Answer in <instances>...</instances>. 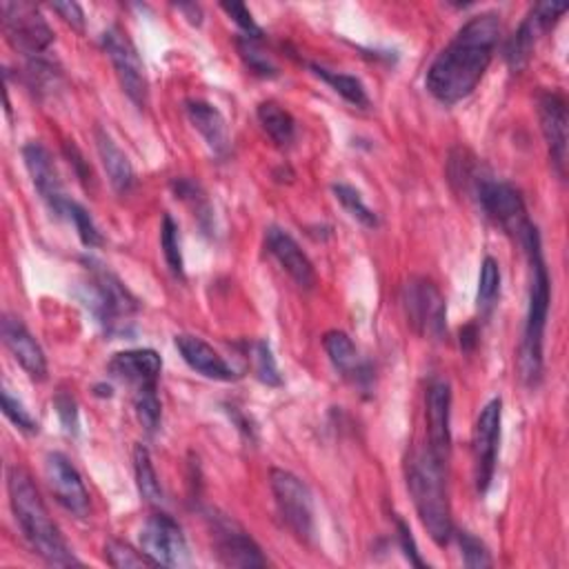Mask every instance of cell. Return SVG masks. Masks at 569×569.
Here are the masks:
<instances>
[{"label":"cell","mask_w":569,"mask_h":569,"mask_svg":"<svg viewBox=\"0 0 569 569\" xmlns=\"http://www.w3.org/2000/svg\"><path fill=\"white\" fill-rule=\"evenodd\" d=\"M498 40V13L485 11L469 18L427 69V91L442 104H456L471 96L493 60Z\"/></svg>","instance_id":"cell-1"},{"label":"cell","mask_w":569,"mask_h":569,"mask_svg":"<svg viewBox=\"0 0 569 569\" xmlns=\"http://www.w3.org/2000/svg\"><path fill=\"white\" fill-rule=\"evenodd\" d=\"M9 502L16 522L29 542L31 551L53 567H78L82 565L69 549L58 525L51 520L38 487L22 467H11L7 473Z\"/></svg>","instance_id":"cell-2"},{"label":"cell","mask_w":569,"mask_h":569,"mask_svg":"<svg viewBox=\"0 0 569 569\" xmlns=\"http://www.w3.org/2000/svg\"><path fill=\"white\" fill-rule=\"evenodd\" d=\"M518 244L525 249L529 260V296H527V316L520 342V371L527 385L536 387L542 378V345L545 327L549 316L551 300V280L542 256V242L538 227L531 222L527 231L518 238Z\"/></svg>","instance_id":"cell-3"},{"label":"cell","mask_w":569,"mask_h":569,"mask_svg":"<svg viewBox=\"0 0 569 569\" xmlns=\"http://www.w3.org/2000/svg\"><path fill=\"white\" fill-rule=\"evenodd\" d=\"M445 460L438 458L427 445L411 451L407 458V487L418 511L422 527L429 538L445 547L453 538L451 507L447 498V480H445Z\"/></svg>","instance_id":"cell-4"},{"label":"cell","mask_w":569,"mask_h":569,"mask_svg":"<svg viewBox=\"0 0 569 569\" xmlns=\"http://www.w3.org/2000/svg\"><path fill=\"white\" fill-rule=\"evenodd\" d=\"M460 182L478 202V209L516 240L531 224V220L527 218L525 200L511 182L500 180L482 167L469 164L467 160H462L460 164Z\"/></svg>","instance_id":"cell-5"},{"label":"cell","mask_w":569,"mask_h":569,"mask_svg":"<svg viewBox=\"0 0 569 569\" xmlns=\"http://www.w3.org/2000/svg\"><path fill=\"white\" fill-rule=\"evenodd\" d=\"M82 305L107 333H124L127 322L138 311L136 296L122 280L93 258H84V278L80 282Z\"/></svg>","instance_id":"cell-6"},{"label":"cell","mask_w":569,"mask_h":569,"mask_svg":"<svg viewBox=\"0 0 569 569\" xmlns=\"http://www.w3.org/2000/svg\"><path fill=\"white\" fill-rule=\"evenodd\" d=\"M402 307L411 329L429 340L447 336V302L438 284L425 276H413L402 287Z\"/></svg>","instance_id":"cell-7"},{"label":"cell","mask_w":569,"mask_h":569,"mask_svg":"<svg viewBox=\"0 0 569 569\" xmlns=\"http://www.w3.org/2000/svg\"><path fill=\"white\" fill-rule=\"evenodd\" d=\"M2 31L9 44L27 60L47 56L53 44V31L42 13L29 2H2Z\"/></svg>","instance_id":"cell-8"},{"label":"cell","mask_w":569,"mask_h":569,"mask_svg":"<svg viewBox=\"0 0 569 569\" xmlns=\"http://www.w3.org/2000/svg\"><path fill=\"white\" fill-rule=\"evenodd\" d=\"M271 493L282 522L298 540H311L313 536V496L302 478L287 469H271Z\"/></svg>","instance_id":"cell-9"},{"label":"cell","mask_w":569,"mask_h":569,"mask_svg":"<svg viewBox=\"0 0 569 569\" xmlns=\"http://www.w3.org/2000/svg\"><path fill=\"white\" fill-rule=\"evenodd\" d=\"M100 42L116 69L122 91L136 107L142 109L149 100V80H147V71H144V64H142V58H140L136 44L131 42L127 31H122L120 27H109L102 33Z\"/></svg>","instance_id":"cell-10"},{"label":"cell","mask_w":569,"mask_h":569,"mask_svg":"<svg viewBox=\"0 0 569 569\" xmlns=\"http://www.w3.org/2000/svg\"><path fill=\"white\" fill-rule=\"evenodd\" d=\"M500 420H502V400H489L473 425L471 433V453H473V485L478 496H485L496 471L498 462V440H500Z\"/></svg>","instance_id":"cell-11"},{"label":"cell","mask_w":569,"mask_h":569,"mask_svg":"<svg viewBox=\"0 0 569 569\" xmlns=\"http://www.w3.org/2000/svg\"><path fill=\"white\" fill-rule=\"evenodd\" d=\"M207 522L211 529L213 551L224 567H264L267 558L258 542L229 516L213 509L207 511Z\"/></svg>","instance_id":"cell-12"},{"label":"cell","mask_w":569,"mask_h":569,"mask_svg":"<svg viewBox=\"0 0 569 569\" xmlns=\"http://www.w3.org/2000/svg\"><path fill=\"white\" fill-rule=\"evenodd\" d=\"M140 549L156 562V567L189 565V547L182 527L164 511L151 513L138 533Z\"/></svg>","instance_id":"cell-13"},{"label":"cell","mask_w":569,"mask_h":569,"mask_svg":"<svg viewBox=\"0 0 569 569\" xmlns=\"http://www.w3.org/2000/svg\"><path fill=\"white\" fill-rule=\"evenodd\" d=\"M565 11L567 2H538L529 9L520 27L511 33V38L505 44V60L509 69L520 71L529 62L538 38L553 29V24L560 20Z\"/></svg>","instance_id":"cell-14"},{"label":"cell","mask_w":569,"mask_h":569,"mask_svg":"<svg viewBox=\"0 0 569 569\" xmlns=\"http://www.w3.org/2000/svg\"><path fill=\"white\" fill-rule=\"evenodd\" d=\"M44 478L58 505H62L69 513L78 518L89 516V509H91L89 491L82 482V476L64 453L51 451L44 456Z\"/></svg>","instance_id":"cell-15"},{"label":"cell","mask_w":569,"mask_h":569,"mask_svg":"<svg viewBox=\"0 0 569 569\" xmlns=\"http://www.w3.org/2000/svg\"><path fill=\"white\" fill-rule=\"evenodd\" d=\"M22 158H24V167L31 176V182H33L36 191L40 193V198L44 200V204L49 207V211L53 216L62 218L64 207L69 202V196L62 189V180H60V173L53 164L51 153L47 151V147L31 140L22 147Z\"/></svg>","instance_id":"cell-16"},{"label":"cell","mask_w":569,"mask_h":569,"mask_svg":"<svg viewBox=\"0 0 569 569\" xmlns=\"http://www.w3.org/2000/svg\"><path fill=\"white\" fill-rule=\"evenodd\" d=\"M427 447L447 462L451 451V387L447 380L436 378L427 387Z\"/></svg>","instance_id":"cell-17"},{"label":"cell","mask_w":569,"mask_h":569,"mask_svg":"<svg viewBox=\"0 0 569 569\" xmlns=\"http://www.w3.org/2000/svg\"><path fill=\"white\" fill-rule=\"evenodd\" d=\"M540 129L547 142L551 164L560 178L567 167V102L558 91H545L538 100Z\"/></svg>","instance_id":"cell-18"},{"label":"cell","mask_w":569,"mask_h":569,"mask_svg":"<svg viewBox=\"0 0 569 569\" xmlns=\"http://www.w3.org/2000/svg\"><path fill=\"white\" fill-rule=\"evenodd\" d=\"M0 333L2 342L13 356V360L29 373L33 380H44L47 378V358L38 340L29 333V329L22 325L20 318L4 313L0 322Z\"/></svg>","instance_id":"cell-19"},{"label":"cell","mask_w":569,"mask_h":569,"mask_svg":"<svg viewBox=\"0 0 569 569\" xmlns=\"http://www.w3.org/2000/svg\"><path fill=\"white\" fill-rule=\"evenodd\" d=\"M267 251L276 258V262L287 271V276L302 289H313L316 284V269L309 256L300 249L291 233L280 227H269L264 233Z\"/></svg>","instance_id":"cell-20"},{"label":"cell","mask_w":569,"mask_h":569,"mask_svg":"<svg viewBox=\"0 0 569 569\" xmlns=\"http://www.w3.org/2000/svg\"><path fill=\"white\" fill-rule=\"evenodd\" d=\"M322 347L329 356V362L345 380H349L358 389L371 387V382H373L371 365L360 358L353 340L345 331H338V329L327 331L322 338Z\"/></svg>","instance_id":"cell-21"},{"label":"cell","mask_w":569,"mask_h":569,"mask_svg":"<svg viewBox=\"0 0 569 569\" xmlns=\"http://www.w3.org/2000/svg\"><path fill=\"white\" fill-rule=\"evenodd\" d=\"M176 349L180 351L182 360L204 378L220 380V382H231L238 378L236 369L211 345H207L198 336H191V333L176 336Z\"/></svg>","instance_id":"cell-22"},{"label":"cell","mask_w":569,"mask_h":569,"mask_svg":"<svg viewBox=\"0 0 569 569\" xmlns=\"http://www.w3.org/2000/svg\"><path fill=\"white\" fill-rule=\"evenodd\" d=\"M162 369V358L153 349H124L118 351L109 360V373L127 385L142 387V385H158V376Z\"/></svg>","instance_id":"cell-23"},{"label":"cell","mask_w":569,"mask_h":569,"mask_svg":"<svg viewBox=\"0 0 569 569\" xmlns=\"http://www.w3.org/2000/svg\"><path fill=\"white\" fill-rule=\"evenodd\" d=\"M184 111H187V118L193 124V129L207 142V147L220 158L227 156L229 153V129H227V120L220 113V109L204 100H187Z\"/></svg>","instance_id":"cell-24"},{"label":"cell","mask_w":569,"mask_h":569,"mask_svg":"<svg viewBox=\"0 0 569 569\" xmlns=\"http://www.w3.org/2000/svg\"><path fill=\"white\" fill-rule=\"evenodd\" d=\"M93 138H96V149L111 187L118 193H127L133 187V178H136L127 153L116 144V140L102 127H96Z\"/></svg>","instance_id":"cell-25"},{"label":"cell","mask_w":569,"mask_h":569,"mask_svg":"<svg viewBox=\"0 0 569 569\" xmlns=\"http://www.w3.org/2000/svg\"><path fill=\"white\" fill-rule=\"evenodd\" d=\"M256 116H258L260 127L267 131V136L278 147H289L293 142V138H296V120H293V116L284 107H280L273 100H267V102L258 104Z\"/></svg>","instance_id":"cell-26"},{"label":"cell","mask_w":569,"mask_h":569,"mask_svg":"<svg viewBox=\"0 0 569 569\" xmlns=\"http://www.w3.org/2000/svg\"><path fill=\"white\" fill-rule=\"evenodd\" d=\"M309 69H311L313 76H318L322 82H327L338 96H342L349 104H353V107H369L367 89H365V84L356 76L342 73V71H333V69H327V67L316 64V62H311Z\"/></svg>","instance_id":"cell-27"},{"label":"cell","mask_w":569,"mask_h":569,"mask_svg":"<svg viewBox=\"0 0 569 569\" xmlns=\"http://www.w3.org/2000/svg\"><path fill=\"white\" fill-rule=\"evenodd\" d=\"M133 473H136V485H138V493L147 505H162V487L160 480L156 476V469L151 465L149 451L144 445H136L133 447Z\"/></svg>","instance_id":"cell-28"},{"label":"cell","mask_w":569,"mask_h":569,"mask_svg":"<svg viewBox=\"0 0 569 569\" xmlns=\"http://www.w3.org/2000/svg\"><path fill=\"white\" fill-rule=\"evenodd\" d=\"M171 189L176 193V198H180L182 202H187L193 211V216L198 218L200 227L209 233L211 231V222H213V213H211V204L202 191V187L189 178H176L171 182Z\"/></svg>","instance_id":"cell-29"},{"label":"cell","mask_w":569,"mask_h":569,"mask_svg":"<svg viewBox=\"0 0 569 569\" xmlns=\"http://www.w3.org/2000/svg\"><path fill=\"white\" fill-rule=\"evenodd\" d=\"M500 296V264L496 258L487 256L480 264L478 276V291H476V305L482 316H489L496 307V300Z\"/></svg>","instance_id":"cell-30"},{"label":"cell","mask_w":569,"mask_h":569,"mask_svg":"<svg viewBox=\"0 0 569 569\" xmlns=\"http://www.w3.org/2000/svg\"><path fill=\"white\" fill-rule=\"evenodd\" d=\"M236 47H238V53H240L242 62H244L256 76H260V78H276V76H278V67H276V62L271 60V56L262 49L260 38L240 33V36L236 38Z\"/></svg>","instance_id":"cell-31"},{"label":"cell","mask_w":569,"mask_h":569,"mask_svg":"<svg viewBox=\"0 0 569 569\" xmlns=\"http://www.w3.org/2000/svg\"><path fill=\"white\" fill-rule=\"evenodd\" d=\"M133 409L138 422L147 433H156L162 418V407L158 398V385H142L133 389Z\"/></svg>","instance_id":"cell-32"},{"label":"cell","mask_w":569,"mask_h":569,"mask_svg":"<svg viewBox=\"0 0 569 569\" xmlns=\"http://www.w3.org/2000/svg\"><path fill=\"white\" fill-rule=\"evenodd\" d=\"M247 353L251 358V367L256 378L267 385V387H280L282 385V376L278 371L276 358L271 353V347L267 340H251L247 345Z\"/></svg>","instance_id":"cell-33"},{"label":"cell","mask_w":569,"mask_h":569,"mask_svg":"<svg viewBox=\"0 0 569 569\" xmlns=\"http://www.w3.org/2000/svg\"><path fill=\"white\" fill-rule=\"evenodd\" d=\"M331 191H333L336 200L342 204V209H345L353 220H358L362 227H369V229L378 227V216H376V211L365 204V200H362V196H360L358 189H353L351 184H345V182H336V184L331 187Z\"/></svg>","instance_id":"cell-34"},{"label":"cell","mask_w":569,"mask_h":569,"mask_svg":"<svg viewBox=\"0 0 569 569\" xmlns=\"http://www.w3.org/2000/svg\"><path fill=\"white\" fill-rule=\"evenodd\" d=\"M104 560L116 569H140V567H156V562L140 549L136 551L131 545L122 540H107L104 542Z\"/></svg>","instance_id":"cell-35"},{"label":"cell","mask_w":569,"mask_h":569,"mask_svg":"<svg viewBox=\"0 0 569 569\" xmlns=\"http://www.w3.org/2000/svg\"><path fill=\"white\" fill-rule=\"evenodd\" d=\"M160 247H162V256H164V262H167L169 271L173 276L182 278L184 276V267H182V251H180V233H178L176 220L169 213L162 216Z\"/></svg>","instance_id":"cell-36"},{"label":"cell","mask_w":569,"mask_h":569,"mask_svg":"<svg viewBox=\"0 0 569 569\" xmlns=\"http://www.w3.org/2000/svg\"><path fill=\"white\" fill-rule=\"evenodd\" d=\"M62 218H67V220L76 227L78 238H80V242H82L84 247H100V244H102V233H100V229L96 227L93 218L89 216V211H87L80 202H76V200L69 198Z\"/></svg>","instance_id":"cell-37"},{"label":"cell","mask_w":569,"mask_h":569,"mask_svg":"<svg viewBox=\"0 0 569 569\" xmlns=\"http://www.w3.org/2000/svg\"><path fill=\"white\" fill-rule=\"evenodd\" d=\"M453 536L458 540L465 567H471V569L491 567V553H489L487 545L480 538H476L469 531H453Z\"/></svg>","instance_id":"cell-38"},{"label":"cell","mask_w":569,"mask_h":569,"mask_svg":"<svg viewBox=\"0 0 569 569\" xmlns=\"http://www.w3.org/2000/svg\"><path fill=\"white\" fill-rule=\"evenodd\" d=\"M2 413L24 433H36L38 431V420L24 409V405L4 387L2 389Z\"/></svg>","instance_id":"cell-39"},{"label":"cell","mask_w":569,"mask_h":569,"mask_svg":"<svg viewBox=\"0 0 569 569\" xmlns=\"http://www.w3.org/2000/svg\"><path fill=\"white\" fill-rule=\"evenodd\" d=\"M220 7H222V11H224L229 18H233V22L242 29L244 36L262 38V29L256 24V20L251 18V11H249L244 4H240V2H222Z\"/></svg>","instance_id":"cell-40"},{"label":"cell","mask_w":569,"mask_h":569,"mask_svg":"<svg viewBox=\"0 0 569 569\" xmlns=\"http://www.w3.org/2000/svg\"><path fill=\"white\" fill-rule=\"evenodd\" d=\"M53 407H56V413H58L64 431L76 436L78 433V407H76V400L69 393L60 391L53 398Z\"/></svg>","instance_id":"cell-41"},{"label":"cell","mask_w":569,"mask_h":569,"mask_svg":"<svg viewBox=\"0 0 569 569\" xmlns=\"http://www.w3.org/2000/svg\"><path fill=\"white\" fill-rule=\"evenodd\" d=\"M396 531H398V545H400L405 558H407L411 565H416V567H425L427 562L420 558V551H418V547H416V540H413V536H411V529H409V525H407L402 518H396Z\"/></svg>","instance_id":"cell-42"},{"label":"cell","mask_w":569,"mask_h":569,"mask_svg":"<svg viewBox=\"0 0 569 569\" xmlns=\"http://www.w3.org/2000/svg\"><path fill=\"white\" fill-rule=\"evenodd\" d=\"M51 9L76 31H82L84 29V13H82V7L78 2H51Z\"/></svg>","instance_id":"cell-43"},{"label":"cell","mask_w":569,"mask_h":569,"mask_svg":"<svg viewBox=\"0 0 569 569\" xmlns=\"http://www.w3.org/2000/svg\"><path fill=\"white\" fill-rule=\"evenodd\" d=\"M227 413H229V418L233 420V425L242 431V436L244 438H249V440H256V425L238 409V407H233V405H227Z\"/></svg>","instance_id":"cell-44"},{"label":"cell","mask_w":569,"mask_h":569,"mask_svg":"<svg viewBox=\"0 0 569 569\" xmlns=\"http://www.w3.org/2000/svg\"><path fill=\"white\" fill-rule=\"evenodd\" d=\"M64 153L69 156V162L76 167V171H78V178L87 184L89 180H91V169H89V164L84 162V158L80 156V151L73 147V144H64Z\"/></svg>","instance_id":"cell-45"}]
</instances>
